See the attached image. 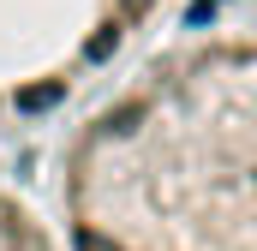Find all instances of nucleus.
Returning a JSON list of instances; mask_svg holds the SVG:
<instances>
[{"label":"nucleus","instance_id":"1","mask_svg":"<svg viewBox=\"0 0 257 251\" xmlns=\"http://www.w3.org/2000/svg\"><path fill=\"white\" fill-rule=\"evenodd\" d=\"M60 251H257V30L174 42L66 132Z\"/></svg>","mask_w":257,"mask_h":251},{"label":"nucleus","instance_id":"2","mask_svg":"<svg viewBox=\"0 0 257 251\" xmlns=\"http://www.w3.org/2000/svg\"><path fill=\"white\" fill-rule=\"evenodd\" d=\"M174 0H0V126L60 114Z\"/></svg>","mask_w":257,"mask_h":251},{"label":"nucleus","instance_id":"3","mask_svg":"<svg viewBox=\"0 0 257 251\" xmlns=\"http://www.w3.org/2000/svg\"><path fill=\"white\" fill-rule=\"evenodd\" d=\"M0 251H60V233L6 186H0Z\"/></svg>","mask_w":257,"mask_h":251}]
</instances>
